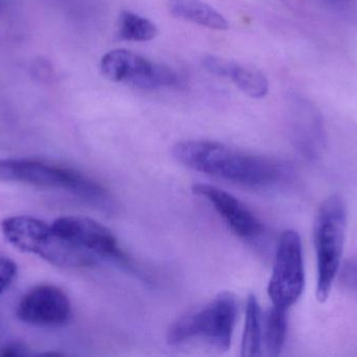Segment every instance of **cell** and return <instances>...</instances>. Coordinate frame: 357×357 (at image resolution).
Instances as JSON below:
<instances>
[{
  "mask_svg": "<svg viewBox=\"0 0 357 357\" xmlns=\"http://www.w3.org/2000/svg\"><path fill=\"white\" fill-rule=\"evenodd\" d=\"M21 322L36 327H60L71 318V303L66 293L54 285H39L25 293L17 306Z\"/></svg>",
  "mask_w": 357,
  "mask_h": 357,
  "instance_id": "9c48e42d",
  "label": "cell"
},
{
  "mask_svg": "<svg viewBox=\"0 0 357 357\" xmlns=\"http://www.w3.org/2000/svg\"><path fill=\"white\" fill-rule=\"evenodd\" d=\"M343 280L350 287L357 289V263H349L344 268Z\"/></svg>",
  "mask_w": 357,
  "mask_h": 357,
  "instance_id": "d6986e66",
  "label": "cell"
},
{
  "mask_svg": "<svg viewBox=\"0 0 357 357\" xmlns=\"http://www.w3.org/2000/svg\"><path fill=\"white\" fill-rule=\"evenodd\" d=\"M0 8H1V0H0Z\"/></svg>",
  "mask_w": 357,
  "mask_h": 357,
  "instance_id": "44dd1931",
  "label": "cell"
},
{
  "mask_svg": "<svg viewBox=\"0 0 357 357\" xmlns=\"http://www.w3.org/2000/svg\"><path fill=\"white\" fill-rule=\"evenodd\" d=\"M17 276V264L0 251V295L12 284Z\"/></svg>",
  "mask_w": 357,
  "mask_h": 357,
  "instance_id": "e0dca14e",
  "label": "cell"
},
{
  "mask_svg": "<svg viewBox=\"0 0 357 357\" xmlns=\"http://www.w3.org/2000/svg\"><path fill=\"white\" fill-rule=\"evenodd\" d=\"M0 182L61 189L82 198L102 203L108 193L98 182L75 170L31 159H0Z\"/></svg>",
  "mask_w": 357,
  "mask_h": 357,
  "instance_id": "5b68a950",
  "label": "cell"
},
{
  "mask_svg": "<svg viewBox=\"0 0 357 357\" xmlns=\"http://www.w3.org/2000/svg\"><path fill=\"white\" fill-rule=\"evenodd\" d=\"M347 230V207L342 197L333 195L323 201L314 224V241L318 259L317 299L321 303L331 296L341 268Z\"/></svg>",
  "mask_w": 357,
  "mask_h": 357,
  "instance_id": "277c9868",
  "label": "cell"
},
{
  "mask_svg": "<svg viewBox=\"0 0 357 357\" xmlns=\"http://www.w3.org/2000/svg\"><path fill=\"white\" fill-rule=\"evenodd\" d=\"M173 16L215 31H226L229 22L218 10L202 0H167Z\"/></svg>",
  "mask_w": 357,
  "mask_h": 357,
  "instance_id": "7c38bea8",
  "label": "cell"
},
{
  "mask_svg": "<svg viewBox=\"0 0 357 357\" xmlns=\"http://www.w3.org/2000/svg\"><path fill=\"white\" fill-rule=\"evenodd\" d=\"M119 35L127 41L146 42L157 37L158 29L146 17L123 10L119 16Z\"/></svg>",
  "mask_w": 357,
  "mask_h": 357,
  "instance_id": "9a60e30c",
  "label": "cell"
},
{
  "mask_svg": "<svg viewBox=\"0 0 357 357\" xmlns=\"http://www.w3.org/2000/svg\"><path fill=\"white\" fill-rule=\"evenodd\" d=\"M261 323L262 316L259 303L255 296L248 298L247 310H245V329L241 341V356H258L261 349Z\"/></svg>",
  "mask_w": 357,
  "mask_h": 357,
  "instance_id": "5bb4252c",
  "label": "cell"
},
{
  "mask_svg": "<svg viewBox=\"0 0 357 357\" xmlns=\"http://www.w3.org/2000/svg\"><path fill=\"white\" fill-rule=\"evenodd\" d=\"M323 1L329 4H341L344 3V2L349 1V0H323Z\"/></svg>",
  "mask_w": 357,
  "mask_h": 357,
  "instance_id": "ffe728a7",
  "label": "cell"
},
{
  "mask_svg": "<svg viewBox=\"0 0 357 357\" xmlns=\"http://www.w3.org/2000/svg\"><path fill=\"white\" fill-rule=\"evenodd\" d=\"M52 230L65 240L96 257L125 261L116 238L100 222L84 216H63L52 224Z\"/></svg>",
  "mask_w": 357,
  "mask_h": 357,
  "instance_id": "ba28073f",
  "label": "cell"
},
{
  "mask_svg": "<svg viewBox=\"0 0 357 357\" xmlns=\"http://www.w3.org/2000/svg\"><path fill=\"white\" fill-rule=\"evenodd\" d=\"M173 156L185 167L250 188L278 184L289 170L274 159L241 152L211 140H184L173 147Z\"/></svg>",
  "mask_w": 357,
  "mask_h": 357,
  "instance_id": "6da1fadb",
  "label": "cell"
},
{
  "mask_svg": "<svg viewBox=\"0 0 357 357\" xmlns=\"http://www.w3.org/2000/svg\"><path fill=\"white\" fill-rule=\"evenodd\" d=\"M298 142L307 154H318L324 143L322 117L314 104L300 99L297 105Z\"/></svg>",
  "mask_w": 357,
  "mask_h": 357,
  "instance_id": "8fae6325",
  "label": "cell"
},
{
  "mask_svg": "<svg viewBox=\"0 0 357 357\" xmlns=\"http://www.w3.org/2000/svg\"><path fill=\"white\" fill-rule=\"evenodd\" d=\"M29 352L26 346L24 344L19 343H10L6 344L4 347L0 349V356L3 357H24L29 356Z\"/></svg>",
  "mask_w": 357,
  "mask_h": 357,
  "instance_id": "ac0fdd59",
  "label": "cell"
},
{
  "mask_svg": "<svg viewBox=\"0 0 357 357\" xmlns=\"http://www.w3.org/2000/svg\"><path fill=\"white\" fill-rule=\"evenodd\" d=\"M236 316V298L230 291H222L209 303L178 318L169 327L167 343L177 346L201 337L215 349L226 351L232 342Z\"/></svg>",
  "mask_w": 357,
  "mask_h": 357,
  "instance_id": "3957f363",
  "label": "cell"
},
{
  "mask_svg": "<svg viewBox=\"0 0 357 357\" xmlns=\"http://www.w3.org/2000/svg\"><path fill=\"white\" fill-rule=\"evenodd\" d=\"M287 310L273 305L266 316L264 342L270 356H280L284 347L287 331Z\"/></svg>",
  "mask_w": 357,
  "mask_h": 357,
  "instance_id": "2e32d148",
  "label": "cell"
},
{
  "mask_svg": "<svg viewBox=\"0 0 357 357\" xmlns=\"http://www.w3.org/2000/svg\"><path fill=\"white\" fill-rule=\"evenodd\" d=\"M226 78L232 80L243 94L251 98L261 99L268 94V79L255 67L230 61Z\"/></svg>",
  "mask_w": 357,
  "mask_h": 357,
  "instance_id": "4fadbf2b",
  "label": "cell"
},
{
  "mask_svg": "<svg viewBox=\"0 0 357 357\" xmlns=\"http://www.w3.org/2000/svg\"><path fill=\"white\" fill-rule=\"evenodd\" d=\"M305 285L303 252L297 232L285 231L279 240L268 293L273 305L289 309L301 297Z\"/></svg>",
  "mask_w": 357,
  "mask_h": 357,
  "instance_id": "8992f818",
  "label": "cell"
},
{
  "mask_svg": "<svg viewBox=\"0 0 357 357\" xmlns=\"http://www.w3.org/2000/svg\"><path fill=\"white\" fill-rule=\"evenodd\" d=\"M100 71L110 81L140 89L171 87L178 82V75L173 69L127 50L107 52L100 61Z\"/></svg>",
  "mask_w": 357,
  "mask_h": 357,
  "instance_id": "52a82bcc",
  "label": "cell"
},
{
  "mask_svg": "<svg viewBox=\"0 0 357 357\" xmlns=\"http://www.w3.org/2000/svg\"><path fill=\"white\" fill-rule=\"evenodd\" d=\"M2 235L23 253L33 254L60 268H89L98 257L71 245L52 230V224L31 216H10L2 220Z\"/></svg>",
  "mask_w": 357,
  "mask_h": 357,
  "instance_id": "7a4b0ae2",
  "label": "cell"
},
{
  "mask_svg": "<svg viewBox=\"0 0 357 357\" xmlns=\"http://www.w3.org/2000/svg\"><path fill=\"white\" fill-rule=\"evenodd\" d=\"M192 192L209 201L230 230L241 238L254 240L264 233L261 221L230 193L206 184H195Z\"/></svg>",
  "mask_w": 357,
  "mask_h": 357,
  "instance_id": "30bf717a",
  "label": "cell"
}]
</instances>
